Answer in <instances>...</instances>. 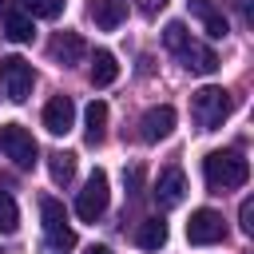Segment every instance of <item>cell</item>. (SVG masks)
Listing matches in <instances>:
<instances>
[{
	"mask_svg": "<svg viewBox=\"0 0 254 254\" xmlns=\"http://www.w3.org/2000/svg\"><path fill=\"white\" fill-rule=\"evenodd\" d=\"M163 44H167V52H175V60H179L190 75H210V71L218 67V56H214L206 44H194L183 20H171V24L163 28Z\"/></svg>",
	"mask_w": 254,
	"mask_h": 254,
	"instance_id": "6da1fadb",
	"label": "cell"
},
{
	"mask_svg": "<svg viewBox=\"0 0 254 254\" xmlns=\"http://www.w3.org/2000/svg\"><path fill=\"white\" fill-rule=\"evenodd\" d=\"M202 175H206V187L222 194L250 179V163L242 159V151H210L202 159Z\"/></svg>",
	"mask_w": 254,
	"mask_h": 254,
	"instance_id": "7a4b0ae2",
	"label": "cell"
},
{
	"mask_svg": "<svg viewBox=\"0 0 254 254\" xmlns=\"http://www.w3.org/2000/svg\"><path fill=\"white\" fill-rule=\"evenodd\" d=\"M230 107H234L230 91H226V87H214V83H206V87H198V91L190 95V115H194L198 131H218V127L226 123Z\"/></svg>",
	"mask_w": 254,
	"mask_h": 254,
	"instance_id": "3957f363",
	"label": "cell"
},
{
	"mask_svg": "<svg viewBox=\"0 0 254 254\" xmlns=\"http://www.w3.org/2000/svg\"><path fill=\"white\" fill-rule=\"evenodd\" d=\"M40 218H44V242H48V250H52V254H67V250L75 246V230L67 226L64 202L52 198V194H44V198H40Z\"/></svg>",
	"mask_w": 254,
	"mask_h": 254,
	"instance_id": "277c9868",
	"label": "cell"
},
{
	"mask_svg": "<svg viewBox=\"0 0 254 254\" xmlns=\"http://www.w3.org/2000/svg\"><path fill=\"white\" fill-rule=\"evenodd\" d=\"M0 151H4L20 171H32L36 159H40V147H36L32 131L20 127V123H4V127H0Z\"/></svg>",
	"mask_w": 254,
	"mask_h": 254,
	"instance_id": "5b68a950",
	"label": "cell"
},
{
	"mask_svg": "<svg viewBox=\"0 0 254 254\" xmlns=\"http://www.w3.org/2000/svg\"><path fill=\"white\" fill-rule=\"evenodd\" d=\"M32 83H36V71H32L28 60H20V56L0 60V87H4V95L12 103H24L32 95Z\"/></svg>",
	"mask_w": 254,
	"mask_h": 254,
	"instance_id": "8992f818",
	"label": "cell"
},
{
	"mask_svg": "<svg viewBox=\"0 0 254 254\" xmlns=\"http://www.w3.org/2000/svg\"><path fill=\"white\" fill-rule=\"evenodd\" d=\"M107 202H111L107 175H103V171H91V179H87V183H83V190L75 194V214H79L83 222H95V218H103Z\"/></svg>",
	"mask_w": 254,
	"mask_h": 254,
	"instance_id": "52a82bcc",
	"label": "cell"
},
{
	"mask_svg": "<svg viewBox=\"0 0 254 254\" xmlns=\"http://www.w3.org/2000/svg\"><path fill=\"white\" fill-rule=\"evenodd\" d=\"M222 238H226V222H222L218 210L202 206V210L190 214V222H187V242H190V246H214V242H222Z\"/></svg>",
	"mask_w": 254,
	"mask_h": 254,
	"instance_id": "ba28073f",
	"label": "cell"
},
{
	"mask_svg": "<svg viewBox=\"0 0 254 254\" xmlns=\"http://www.w3.org/2000/svg\"><path fill=\"white\" fill-rule=\"evenodd\" d=\"M151 194H155V202L163 210H175L187 198V175H183V167H163L159 179H155V187H151Z\"/></svg>",
	"mask_w": 254,
	"mask_h": 254,
	"instance_id": "9c48e42d",
	"label": "cell"
},
{
	"mask_svg": "<svg viewBox=\"0 0 254 254\" xmlns=\"http://www.w3.org/2000/svg\"><path fill=\"white\" fill-rule=\"evenodd\" d=\"M171 131H175V107L171 103H159V107L143 111V119H139V139L143 143H159Z\"/></svg>",
	"mask_w": 254,
	"mask_h": 254,
	"instance_id": "30bf717a",
	"label": "cell"
},
{
	"mask_svg": "<svg viewBox=\"0 0 254 254\" xmlns=\"http://www.w3.org/2000/svg\"><path fill=\"white\" fill-rule=\"evenodd\" d=\"M71 123H75V103L67 95H52L44 103V127H48V135H67Z\"/></svg>",
	"mask_w": 254,
	"mask_h": 254,
	"instance_id": "8fae6325",
	"label": "cell"
},
{
	"mask_svg": "<svg viewBox=\"0 0 254 254\" xmlns=\"http://www.w3.org/2000/svg\"><path fill=\"white\" fill-rule=\"evenodd\" d=\"M48 56H52L60 67H71V64H79V60L87 56V48H83L79 32H56L52 44H48Z\"/></svg>",
	"mask_w": 254,
	"mask_h": 254,
	"instance_id": "7c38bea8",
	"label": "cell"
},
{
	"mask_svg": "<svg viewBox=\"0 0 254 254\" xmlns=\"http://www.w3.org/2000/svg\"><path fill=\"white\" fill-rule=\"evenodd\" d=\"M187 8H190V16L206 28L210 40H222V36L230 32V24H226V16H222V8H218L214 0H187Z\"/></svg>",
	"mask_w": 254,
	"mask_h": 254,
	"instance_id": "4fadbf2b",
	"label": "cell"
},
{
	"mask_svg": "<svg viewBox=\"0 0 254 254\" xmlns=\"http://www.w3.org/2000/svg\"><path fill=\"white\" fill-rule=\"evenodd\" d=\"M87 16L95 20V28L115 32V28L127 20V0H91V4H87Z\"/></svg>",
	"mask_w": 254,
	"mask_h": 254,
	"instance_id": "5bb4252c",
	"label": "cell"
},
{
	"mask_svg": "<svg viewBox=\"0 0 254 254\" xmlns=\"http://www.w3.org/2000/svg\"><path fill=\"white\" fill-rule=\"evenodd\" d=\"M103 135H107V103H103V99H91L87 111H83V139H87L91 147H99Z\"/></svg>",
	"mask_w": 254,
	"mask_h": 254,
	"instance_id": "9a60e30c",
	"label": "cell"
},
{
	"mask_svg": "<svg viewBox=\"0 0 254 254\" xmlns=\"http://www.w3.org/2000/svg\"><path fill=\"white\" fill-rule=\"evenodd\" d=\"M135 242H139L143 250H163V246H167V222H163V218H143V222L135 226Z\"/></svg>",
	"mask_w": 254,
	"mask_h": 254,
	"instance_id": "2e32d148",
	"label": "cell"
},
{
	"mask_svg": "<svg viewBox=\"0 0 254 254\" xmlns=\"http://www.w3.org/2000/svg\"><path fill=\"white\" fill-rule=\"evenodd\" d=\"M115 79H119V64H115L111 52L99 48V52L91 56V83H95V87H107V83H115Z\"/></svg>",
	"mask_w": 254,
	"mask_h": 254,
	"instance_id": "e0dca14e",
	"label": "cell"
},
{
	"mask_svg": "<svg viewBox=\"0 0 254 254\" xmlns=\"http://www.w3.org/2000/svg\"><path fill=\"white\" fill-rule=\"evenodd\" d=\"M4 36H8L12 44H28V40L36 36L32 16H28V12H8V16H4Z\"/></svg>",
	"mask_w": 254,
	"mask_h": 254,
	"instance_id": "ac0fdd59",
	"label": "cell"
},
{
	"mask_svg": "<svg viewBox=\"0 0 254 254\" xmlns=\"http://www.w3.org/2000/svg\"><path fill=\"white\" fill-rule=\"evenodd\" d=\"M48 171H52V183L67 187V183L75 179V155H71V151H52V155H48Z\"/></svg>",
	"mask_w": 254,
	"mask_h": 254,
	"instance_id": "d6986e66",
	"label": "cell"
},
{
	"mask_svg": "<svg viewBox=\"0 0 254 254\" xmlns=\"http://www.w3.org/2000/svg\"><path fill=\"white\" fill-rule=\"evenodd\" d=\"M64 4L67 0H24V8H28V16L36 20H56V16H64Z\"/></svg>",
	"mask_w": 254,
	"mask_h": 254,
	"instance_id": "ffe728a7",
	"label": "cell"
},
{
	"mask_svg": "<svg viewBox=\"0 0 254 254\" xmlns=\"http://www.w3.org/2000/svg\"><path fill=\"white\" fill-rule=\"evenodd\" d=\"M20 226V210H16V198L8 190H0V234H12Z\"/></svg>",
	"mask_w": 254,
	"mask_h": 254,
	"instance_id": "44dd1931",
	"label": "cell"
},
{
	"mask_svg": "<svg viewBox=\"0 0 254 254\" xmlns=\"http://www.w3.org/2000/svg\"><path fill=\"white\" fill-rule=\"evenodd\" d=\"M238 222H242V234H254V198H242V206H238Z\"/></svg>",
	"mask_w": 254,
	"mask_h": 254,
	"instance_id": "7402d4cb",
	"label": "cell"
},
{
	"mask_svg": "<svg viewBox=\"0 0 254 254\" xmlns=\"http://www.w3.org/2000/svg\"><path fill=\"white\" fill-rule=\"evenodd\" d=\"M139 8H143V16H159L167 8V0H139Z\"/></svg>",
	"mask_w": 254,
	"mask_h": 254,
	"instance_id": "603a6c76",
	"label": "cell"
},
{
	"mask_svg": "<svg viewBox=\"0 0 254 254\" xmlns=\"http://www.w3.org/2000/svg\"><path fill=\"white\" fill-rule=\"evenodd\" d=\"M139 183H143V171L131 167V171H127V187H131V194H139Z\"/></svg>",
	"mask_w": 254,
	"mask_h": 254,
	"instance_id": "cb8c5ba5",
	"label": "cell"
},
{
	"mask_svg": "<svg viewBox=\"0 0 254 254\" xmlns=\"http://www.w3.org/2000/svg\"><path fill=\"white\" fill-rule=\"evenodd\" d=\"M238 12H242L246 24H254V0H238Z\"/></svg>",
	"mask_w": 254,
	"mask_h": 254,
	"instance_id": "d4e9b609",
	"label": "cell"
},
{
	"mask_svg": "<svg viewBox=\"0 0 254 254\" xmlns=\"http://www.w3.org/2000/svg\"><path fill=\"white\" fill-rule=\"evenodd\" d=\"M83 254H111V250H107V246H103V242H91V246H87V250H83Z\"/></svg>",
	"mask_w": 254,
	"mask_h": 254,
	"instance_id": "484cf974",
	"label": "cell"
},
{
	"mask_svg": "<svg viewBox=\"0 0 254 254\" xmlns=\"http://www.w3.org/2000/svg\"><path fill=\"white\" fill-rule=\"evenodd\" d=\"M12 12V0H0V16H8Z\"/></svg>",
	"mask_w": 254,
	"mask_h": 254,
	"instance_id": "4316f807",
	"label": "cell"
}]
</instances>
